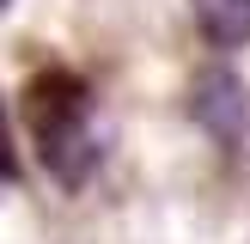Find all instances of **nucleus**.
<instances>
[{
    "mask_svg": "<svg viewBox=\"0 0 250 244\" xmlns=\"http://www.w3.org/2000/svg\"><path fill=\"white\" fill-rule=\"evenodd\" d=\"M24 141L37 146L55 183H85L98 165H104V134L92 128V98H85L80 80H67L61 67H43L31 85H24Z\"/></svg>",
    "mask_w": 250,
    "mask_h": 244,
    "instance_id": "nucleus-1",
    "label": "nucleus"
},
{
    "mask_svg": "<svg viewBox=\"0 0 250 244\" xmlns=\"http://www.w3.org/2000/svg\"><path fill=\"white\" fill-rule=\"evenodd\" d=\"M189 116L202 122L208 141L220 146H238L244 128H250V104H244V80L232 67H202L189 85Z\"/></svg>",
    "mask_w": 250,
    "mask_h": 244,
    "instance_id": "nucleus-2",
    "label": "nucleus"
},
{
    "mask_svg": "<svg viewBox=\"0 0 250 244\" xmlns=\"http://www.w3.org/2000/svg\"><path fill=\"white\" fill-rule=\"evenodd\" d=\"M195 24L214 49H244L250 43V0H189Z\"/></svg>",
    "mask_w": 250,
    "mask_h": 244,
    "instance_id": "nucleus-3",
    "label": "nucleus"
}]
</instances>
